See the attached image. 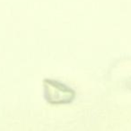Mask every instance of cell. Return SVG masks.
Returning a JSON list of instances; mask_svg holds the SVG:
<instances>
[{"instance_id": "6da1fadb", "label": "cell", "mask_w": 131, "mask_h": 131, "mask_svg": "<svg viewBox=\"0 0 131 131\" xmlns=\"http://www.w3.org/2000/svg\"><path fill=\"white\" fill-rule=\"evenodd\" d=\"M45 98L52 104H64L72 102L75 93L72 88L57 80L46 79L44 81Z\"/></svg>"}]
</instances>
